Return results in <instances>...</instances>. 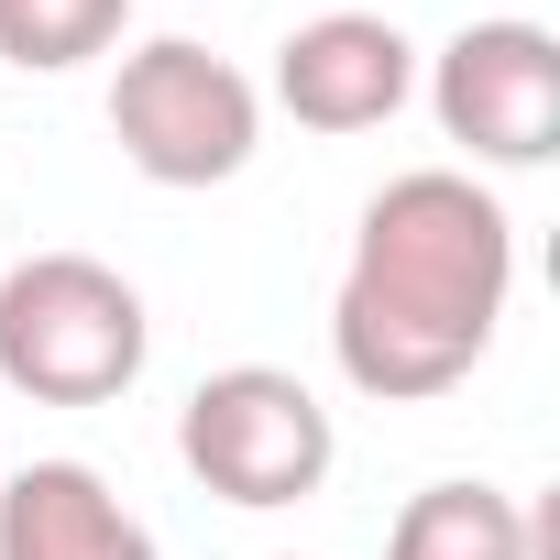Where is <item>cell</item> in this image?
Listing matches in <instances>:
<instances>
[{"mask_svg": "<svg viewBox=\"0 0 560 560\" xmlns=\"http://www.w3.org/2000/svg\"><path fill=\"white\" fill-rule=\"evenodd\" d=\"M418 89H429V121H440L472 165H494V176L560 154V34H549V23H516V12L462 23V34L429 56Z\"/></svg>", "mask_w": 560, "mask_h": 560, "instance_id": "obj_5", "label": "cell"}, {"mask_svg": "<svg viewBox=\"0 0 560 560\" xmlns=\"http://www.w3.org/2000/svg\"><path fill=\"white\" fill-rule=\"evenodd\" d=\"M154 319L143 287L100 253H23L0 275V385L34 407H110L143 385Z\"/></svg>", "mask_w": 560, "mask_h": 560, "instance_id": "obj_2", "label": "cell"}, {"mask_svg": "<svg viewBox=\"0 0 560 560\" xmlns=\"http://www.w3.org/2000/svg\"><path fill=\"white\" fill-rule=\"evenodd\" d=\"M264 100L298 132H330V143L385 132L418 100V45L385 12H319V23H298L287 45H275V89Z\"/></svg>", "mask_w": 560, "mask_h": 560, "instance_id": "obj_6", "label": "cell"}, {"mask_svg": "<svg viewBox=\"0 0 560 560\" xmlns=\"http://www.w3.org/2000/svg\"><path fill=\"white\" fill-rule=\"evenodd\" d=\"M121 34H132V0H0V67L23 78H67Z\"/></svg>", "mask_w": 560, "mask_h": 560, "instance_id": "obj_9", "label": "cell"}, {"mask_svg": "<svg viewBox=\"0 0 560 560\" xmlns=\"http://www.w3.org/2000/svg\"><path fill=\"white\" fill-rule=\"evenodd\" d=\"M0 560H165L154 527L89 462H23L0 483Z\"/></svg>", "mask_w": 560, "mask_h": 560, "instance_id": "obj_7", "label": "cell"}, {"mask_svg": "<svg viewBox=\"0 0 560 560\" xmlns=\"http://www.w3.org/2000/svg\"><path fill=\"white\" fill-rule=\"evenodd\" d=\"M505 298H516L505 198L472 165H407L352 220V264L330 287V352H341L352 396L429 407L494 352Z\"/></svg>", "mask_w": 560, "mask_h": 560, "instance_id": "obj_1", "label": "cell"}, {"mask_svg": "<svg viewBox=\"0 0 560 560\" xmlns=\"http://www.w3.org/2000/svg\"><path fill=\"white\" fill-rule=\"evenodd\" d=\"M385 560H538V516L505 483H418L385 527Z\"/></svg>", "mask_w": 560, "mask_h": 560, "instance_id": "obj_8", "label": "cell"}, {"mask_svg": "<svg viewBox=\"0 0 560 560\" xmlns=\"http://www.w3.org/2000/svg\"><path fill=\"white\" fill-rule=\"evenodd\" d=\"M176 462H187L220 505L275 516V505H308V494L330 483L341 429H330V407H319L287 363H220V374H198L187 407H176Z\"/></svg>", "mask_w": 560, "mask_h": 560, "instance_id": "obj_3", "label": "cell"}, {"mask_svg": "<svg viewBox=\"0 0 560 560\" xmlns=\"http://www.w3.org/2000/svg\"><path fill=\"white\" fill-rule=\"evenodd\" d=\"M110 143L154 187H231L264 143V89L198 34H154L110 67Z\"/></svg>", "mask_w": 560, "mask_h": 560, "instance_id": "obj_4", "label": "cell"}]
</instances>
